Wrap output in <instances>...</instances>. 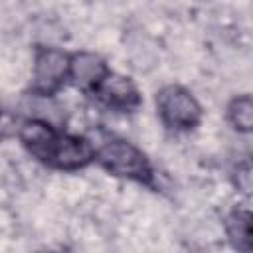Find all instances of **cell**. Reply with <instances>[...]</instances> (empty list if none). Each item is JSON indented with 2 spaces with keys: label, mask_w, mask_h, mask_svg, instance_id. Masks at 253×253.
I'll use <instances>...</instances> for the list:
<instances>
[{
  "label": "cell",
  "mask_w": 253,
  "mask_h": 253,
  "mask_svg": "<svg viewBox=\"0 0 253 253\" xmlns=\"http://www.w3.org/2000/svg\"><path fill=\"white\" fill-rule=\"evenodd\" d=\"M18 136L24 148L49 168L71 172L95 160V148L87 138L59 132L53 125L43 121H24Z\"/></svg>",
  "instance_id": "1"
},
{
  "label": "cell",
  "mask_w": 253,
  "mask_h": 253,
  "mask_svg": "<svg viewBox=\"0 0 253 253\" xmlns=\"http://www.w3.org/2000/svg\"><path fill=\"white\" fill-rule=\"evenodd\" d=\"M95 160L111 174L134 180L138 184H152V166L146 154L125 138H109L95 150Z\"/></svg>",
  "instance_id": "2"
},
{
  "label": "cell",
  "mask_w": 253,
  "mask_h": 253,
  "mask_svg": "<svg viewBox=\"0 0 253 253\" xmlns=\"http://www.w3.org/2000/svg\"><path fill=\"white\" fill-rule=\"evenodd\" d=\"M156 111L160 121L172 130H190L202 121V105L182 85H164L156 93Z\"/></svg>",
  "instance_id": "3"
},
{
  "label": "cell",
  "mask_w": 253,
  "mask_h": 253,
  "mask_svg": "<svg viewBox=\"0 0 253 253\" xmlns=\"http://www.w3.org/2000/svg\"><path fill=\"white\" fill-rule=\"evenodd\" d=\"M69 79V55L57 47H38L32 71V95L51 97Z\"/></svg>",
  "instance_id": "4"
},
{
  "label": "cell",
  "mask_w": 253,
  "mask_h": 253,
  "mask_svg": "<svg viewBox=\"0 0 253 253\" xmlns=\"http://www.w3.org/2000/svg\"><path fill=\"white\" fill-rule=\"evenodd\" d=\"M95 99L101 101L105 107L119 111V113H128L134 111L140 105V93L136 85L132 83L130 77L119 75V73H109L93 91Z\"/></svg>",
  "instance_id": "5"
},
{
  "label": "cell",
  "mask_w": 253,
  "mask_h": 253,
  "mask_svg": "<svg viewBox=\"0 0 253 253\" xmlns=\"http://www.w3.org/2000/svg\"><path fill=\"white\" fill-rule=\"evenodd\" d=\"M105 59L91 51H79L69 55V79L83 91L93 93L95 87L109 75Z\"/></svg>",
  "instance_id": "6"
},
{
  "label": "cell",
  "mask_w": 253,
  "mask_h": 253,
  "mask_svg": "<svg viewBox=\"0 0 253 253\" xmlns=\"http://www.w3.org/2000/svg\"><path fill=\"white\" fill-rule=\"evenodd\" d=\"M225 231L235 249L245 253L251 249V213L247 210H235L225 219Z\"/></svg>",
  "instance_id": "7"
},
{
  "label": "cell",
  "mask_w": 253,
  "mask_h": 253,
  "mask_svg": "<svg viewBox=\"0 0 253 253\" xmlns=\"http://www.w3.org/2000/svg\"><path fill=\"white\" fill-rule=\"evenodd\" d=\"M227 121L239 132H249L253 128V103L249 95H239L227 105Z\"/></svg>",
  "instance_id": "8"
},
{
  "label": "cell",
  "mask_w": 253,
  "mask_h": 253,
  "mask_svg": "<svg viewBox=\"0 0 253 253\" xmlns=\"http://www.w3.org/2000/svg\"><path fill=\"white\" fill-rule=\"evenodd\" d=\"M40 253H55V251H40Z\"/></svg>",
  "instance_id": "9"
}]
</instances>
